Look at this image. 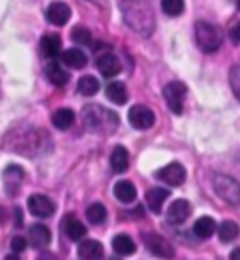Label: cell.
<instances>
[{"label": "cell", "instance_id": "1", "mask_svg": "<svg viewBox=\"0 0 240 260\" xmlns=\"http://www.w3.org/2000/svg\"><path fill=\"white\" fill-rule=\"evenodd\" d=\"M120 10H122V16H124V22L134 32H138L144 38L154 34L156 16H154V10H152L148 0H122Z\"/></svg>", "mask_w": 240, "mask_h": 260}, {"label": "cell", "instance_id": "2", "mask_svg": "<svg viewBox=\"0 0 240 260\" xmlns=\"http://www.w3.org/2000/svg\"><path fill=\"white\" fill-rule=\"evenodd\" d=\"M82 122L88 130L96 132H114L118 126V116L112 110H106L98 104H88L82 108Z\"/></svg>", "mask_w": 240, "mask_h": 260}, {"label": "cell", "instance_id": "3", "mask_svg": "<svg viewBox=\"0 0 240 260\" xmlns=\"http://www.w3.org/2000/svg\"><path fill=\"white\" fill-rule=\"evenodd\" d=\"M194 32H196L198 46L204 52H214V50L220 48V44H222V30H220V26H216L212 22H206V20H200V22H196Z\"/></svg>", "mask_w": 240, "mask_h": 260}, {"label": "cell", "instance_id": "4", "mask_svg": "<svg viewBox=\"0 0 240 260\" xmlns=\"http://www.w3.org/2000/svg\"><path fill=\"white\" fill-rule=\"evenodd\" d=\"M164 100L168 104L174 114H182L184 110V100H186V84L184 82H178V80H172L164 86Z\"/></svg>", "mask_w": 240, "mask_h": 260}, {"label": "cell", "instance_id": "5", "mask_svg": "<svg viewBox=\"0 0 240 260\" xmlns=\"http://www.w3.org/2000/svg\"><path fill=\"white\" fill-rule=\"evenodd\" d=\"M154 120H156L154 112L148 106H144V104H136V106H132L128 110V122H130V126H134L138 130L152 128Z\"/></svg>", "mask_w": 240, "mask_h": 260}, {"label": "cell", "instance_id": "6", "mask_svg": "<svg viewBox=\"0 0 240 260\" xmlns=\"http://www.w3.org/2000/svg\"><path fill=\"white\" fill-rule=\"evenodd\" d=\"M144 242H146L148 250H150L154 256L164 258V260L174 258V248H172V244L164 238V236L150 232V234H146V236H144Z\"/></svg>", "mask_w": 240, "mask_h": 260}, {"label": "cell", "instance_id": "7", "mask_svg": "<svg viewBox=\"0 0 240 260\" xmlns=\"http://www.w3.org/2000/svg\"><path fill=\"white\" fill-rule=\"evenodd\" d=\"M154 176L158 180L170 184V186H180L186 180V168L180 162H170L166 164V166H162V168H158Z\"/></svg>", "mask_w": 240, "mask_h": 260}, {"label": "cell", "instance_id": "8", "mask_svg": "<svg viewBox=\"0 0 240 260\" xmlns=\"http://www.w3.org/2000/svg\"><path fill=\"white\" fill-rule=\"evenodd\" d=\"M2 180H4V188H6V192L14 196L18 190H20L22 182H24V168L18 166V164H10V166H6L4 172H2Z\"/></svg>", "mask_w": 240, "mask_h": 260}, {"label": "cell", "instance_id": "9", "mask_svg": "<svg viewBox=\"0 0 240 260\" xmlns=\"http://www.w3.org/2000/svg\"><path fill=\"white\" fill-rule=\"evenodd\" d=\"M28 210H30V214L36 216V218H48V216L54 214L56 206H54V202L48 196L32 194L28 198Z\"/></svg>", "mask_w": 240, "mask_h": 260}, {"label": "cell", "instance_id": "10", "mask_svg": "<svg viewBox=\"0 0 240 260\" xmlns=\"http://www.w3.org/2000/svg\"><path fill=\"white\" fill-rule=\"evenodd\" d=\"M192 214V208H190V202L184 200V198H178L174 200L166 212V222L168 224H182L186 222V218Z\"/></svg>", "mask_w": 240, "mask_h": 260}, {"label": "cell", "instance_id": "11", "mask_svg": "<svg viewBox=\"0 0 240 260\" xmlns=\"http://www.w3.org/2000/svg\"><path fill=\"white\" fill-rule=\"evenodd\" d=\"M216 192L222 196L224 200L232 202V204H238V182L230 176H216Z\"/></svg>", "mask_w": 240, "mask_h": 260}, {"label": "cell", "instance_id": "12", "mask_svg": "<svg viewBox=\"0 0 240 260\" xmlns=\"http://www.w3.org/2000/svg\"><path fill=\"white\" fill-rule=\"evenodd\" d=\"M46 18L50 24L54 26H64L70 18V6L66 2H52L48 8H46Z\"/></svg>", "mask_w": 240, "mask_h": 260}, {"label": "cell", "instance_id": "13", "mask_svg": "<svg viewBox=\"0 0 240 260\" xmlns=\"http://www.w3.org/2000/svg\"><path fill=\"white\" fill-rule=\"evenodd\" d=\"M62 50V38L58 34H46L40 40V54L44 58H56Z\"/></svg>", "mask_w": 240, "mask_h": 260}, {"label": "cell", "instance_id": "14", "mask_svg": "<svg viewBox=\"0 0 240 260\" xmlns=\"http://www.w3.org/2000/svg\"><path fill=\"white\" fill-rule=\"evenodd\" d=\"M50 238H52V234H50V230L46 226H42V224L28 226V244L32 248H44V246H48Z\"/></svg>", "mask_w": 240, "mask_h": 260}, {"label": "cell", "instance_id": "15", "mask_svg": "<svg viewBox=\"0 0 240 260\" xmlns=\"http://www.w3.org/2000/svg\"><path fill=\"white\" fill-rule=\"evenodd\" d=\"M96 66H98V70H100V74L106 76V78H110V76H116L118 72H120V60L112 54V52H104L102 56H98L96 58Z\"/></svg>", "mask_w": 240, "mask_h": 260}, {"label": "cell", "instance_id": "16", "mask_svg": "<svg viewBox=\"0 0 240 260\" xmlns=\"http://www.w3.org/2000/svg\"><path fill=\"white\" fill-rule=\"evenodd\" d=\"M62 230H64V234L68 236L70 240H80V238L86 236V226L74 214H66L62 218Z\"/></svg>", "mask_w": 240, "mask_h": 260}, {"label": "cell", "instance_id": "17", "mask_svg": "<svg viewBox=\"0 0 240 260\" xmlns=\"http://www.w3.org/2000/svg\"><path fill=\"white\" fill-rule=\"evenodd\" d=\"M78 256L82 260H102V244L98 240H84L78 244Z\"/></svg>", "mask_w": 240, "mask_h": 260}, {"label": "cell", "instance_id": "18", "mask_svg": "<svg viewBox=\"0 0 240 260\" xmlns=\"http://www.w3.org/2000/svg\"><path fill=\"white\" fill-rule=\"evenodd\" d=\"M112 250L120 256H130L136 252V242L128 234H116L112 238Z\"/></svg>", "mask_w": 240, "mask_h": 260}, {"label": "cell", "instance_id": "19", "mask_svg": "<svg viewBox=\"0 0 240 260\" xmlns=\"http://www.w3.org/2000/svg\"><path fill=\"white\" fill-rule=\"evenodd\" d=\"M44 74H46V78H48L54 86H64L70 80L68 70H64L62 66L56 64V62H48V64L44 66Z\"/></svg>", "mask_w": 240, "mask_h": 260}, {"label": "cell", "instance_id": "20", "mask_svg": "<svg viewBox=\"0 0 240 260\" xmlns=\"http://www.w3.org/2000/svg\"><path fill=\"white\" fill-rule=\"evenodd\" d=\"M168 190L166 188H150L146 192V204L148 208L154 212V214H160L162 212V204L168 200Z\"/></svg>", "mask_w": 240, "mask_h": 260}, {"label": "cell", "instance_id": "21", "mask_svg": "<svg viewBox=\"0 0 240 260\" xmlns=\"http://www.w3.org/2000/svg\"><path fill=\"white\" fill-rule=\"evenodd\" d=\"M128 162H130V156H128V150L124 146H116L110 154V168L116 172V174H122L128 170Z\"/></svg>", "mask_w": 240, "mask_h": 260}, {"label": "cell", "instance_id": "22", "mask_svg": "<svg viewBox=\"0 0 240 260\" xmlns=\"http://www.w3.org/2000/svg\"><path fill=\"white\" fill-rule=\"evenodd\" d=\"M60 58H62V62L70 68H84L86 62H88V56L80 50V48H68V50H62L60 52Z\"/></svg>", "mask_w": 240, "mask_h": 260}, {"label": "cell", "instance_id": "23", "mask_svg": "<svg viewBox=\"0 0 240 260\" xmlns=\"http://www.w3.org/2000/svg\"><path fill=\"white\" fill-rule=\"evenodd\" d=\"M114 196H116L122 204H130V202L136 200V188H134V184L128 182V180H118V182L114 184Z\"/></svg>", "mask_w": 240, "mask_h": 260}, {"label": "cell", "instance_id": "24", "mask_svg": "<svg viewBox=\"0 0 240 260\" xmlns=\"http://www.w3.org/2000/svg\"><path fill=\"white\" fill-rule=\"evenodd\" d=\"M106 96L110 98L114 104H126L128 102V90L122 82H108L106 84Z\"/></svg>", "mask_w": 240, "mask_h": 260}, {"label": "cell", "instance_id": "25", "mask_svg": "<svg viewBox=\"0 0 240 260\" xmlns=\"http://www.w3.org/2000/svg\"><path fill=\"white\" fill-rule=\"evenodd\" d=\"M194 234H196V238H200V240H206V238H210L214 232H216V222H214V218H210V216H202V218H198L196 222H194Z\"/></svg>", "mask_w": 240, "mask_h": 260}, {"label": "cell", "instance_id": "26", "mask_svg": "<svg viewBox=\"0 0 240 260\" xmlns=\"http://www.w3.org/2000/svg\"><path fill=\"white\" fill-rule=\"evenodd\" d=\"M74 122V110L70 108H58L52 112V124L58 130H68Z\"/></svg>", "mask_w": 240, "mask_h": 260}, {"label": "cell", "instance_id": "27", "mask_svg": "<svg viewBox=\"0 0 240 260\" xmlns=\"http://www.w3.org/2000/svg\"><path fill=\"white\" fill-rule=\"evenodd\" d=\"M98 88H100V82H98V78H94V76H82L80 80H78V92L82 94V96H94L96 92H98Z\"/></svg>", "mask_w": 240, "mask_h": 260}, {"label": "cell", "instance_id": "28", "mask_svg": "<svg viewBox=\"0 0 240 260\" xmlns=\"http://www.w3.org/2000/svg\"><path fill=\"white\" fill-rule=\"evenodd\" d=\"M86 218L90 224H102L106 220V208H104L100 202H94L86 208Z\"/></svg>", "mask_w": 240, "mask_h": 260}, {"label": "cell", "instance_id": "29", "mask_svg": "<svg viewBox=\"0 0 240 260\" xmlns=\"http://www.w3.org/2000/svg\"><path fill=\"white\" fill-rule=\"evenodd\" d=\"M236 236H238V224H236V222L226 220V222H222V224L218 226V238H220L222 242H232Z\"/></svg>", "mask_w": 240, "mask_h": 260}, {"label": "cell", "instance_id": "30", "mask_svg": "<svg viewBox=\"0 0 240 260\" xmlns=\"http://www.w3.org/2000/svg\"><path fill=\"white\" fill-rule=\"evenodd\" d=\"M162 12L168 16H180L184 12V0H162Z\"/></svg>", "mask_w": 240, "mask_h": 260}, {"label": "cell", "instance_id": "31", "mask_svg": "<svg viewBox=\"0 0 240 260\" xmlns=\"http://www.w3.org/2000/svg\"><path fill=\"white\" fill-rule=\"evenodd\" d=\"M70 36H72L74 42H78V44H82V46H86V44L92 42V32H90L86 26H74Z\"/></svg>", "mask_w": 240, "mask_h": 260}, {"label": "cell", "instance_id": "32", "mask_svg": "<svg viewBox=\"0 0 240 260\" xmlns=\"http://www.w3.org/2000/svg\"><path fill=\"white\" fill-rule=\"evenodd\" d=\"M10 244H12V250H14L16 254H20L22 250H26V246H28V242H26V238H22V236H14Z\"/></svg>", "mask_w": 240, "mask_h": 260}, {"label": "cell", "instance_id": "33", "mask_svg": "<svg viewBox=\"0 0 240 260\" xmlns=\"http://www.w3.org/2000/svg\"><path fill=\"white\" fill-rule=\"evenodd\" d=\"M238 64L232 66V70H230V80H232V88H234V94L240 96V90H238Z\"/></svg>", "mask_w": 240, "mask_h": 260}, {"label": "cell", "instance_id": "34", "mask_svg": "<svg viewBox=\"0 0 240 260\" xmlns=\"http://www.w3.org/2000/svg\"><path fill=\"white\" fill-rule=\"evenodd\" d=\"M14 224H16V228L24 226L22 224V210L20 208H14Z\"/></svg>", "mask_w": 240, "mask_h": 260}, {"label": "cell", "instance_id": "35", "mask_svg": "<svg viewBox=\"0 0 240 260\" xmlns=\"http://www.w3.org/2000/svg\"><path fill=\"white\" fill-rule=\"evenodd\" d=\"M230 40H232L234 44H238V24H234V28L230 30Z\"/></svg>", "mask_w": 240, "mask_h": 260}, {"label": "cell", "instance_id": "36", "mask_svg": "<svg viewBox=\"0 0 240 260\" xmlns=\"http://www.w3.org/2000/svg\"><path fill=\"white\" fill-rule=\"evenodd\" d=\"M38 260H56V256L52 252H42V256H38Z\"/></svg>", "mask_w": 240, "mask_h": 260}, {"label": "cell", "instance_id": "37", "mask_svg": "<svg viewBox=\"0 0 240 260\" xmlns=\"http://www.w3.org/2000/svg\"><path fill=\"white\" fill-rule=\"evenodd\" d=\"M238 256H240V248H234L232 254H230V260H238Z\"/></svg>", "mask_w": 240, "mask_h": 260}, {"label": "cell", "instance_id": "38", "mask_svg": "<svg viewBox=\"0 0 240 260\" xmlns=\"http://www.w3.org/2000/svg\"><path fill=\"white\" fill-rule=\"evenodd\" d=\"M4 260H20V258H18V254L14 252V254H8V256H6Z\"/></svg>", "mask_w": 240, "mask_h": 260}, {"label": "cell", "instance_id": "39", "mask_svg": "<svg viewBox=\"0 0 240 260\" xmlns=\"http://www.w3.org/2000/svg\"><path fill=\"white\" fill-rule=\"evenodd\" d=\"M90 2H96V4H102L104 0H90Z\"/></svg>", "mask_w": 240, "mask_h": 260}, {"label": "cell", "instance_id": "40", "mask_svg": "<svg viewBox=\"0 0 240 260\" xmlns=\"http://www.w3.org/2000/svg\"><path fill=\"white\" fill-rule=\"evenodd\" d=\"M0 222H2V208H0Z\"/></svg>", "mask_w": 240, "mask_h": 260}, {"label": "cell", "instance_id": "41", "mask_svg": "<svg viewBox=\"0 0 240 260\" xmlns=\"http://www.w3.org/2000/svg\"><path fill=\"white\" fill-rule=\"evenodd\" d=\"M108 260H120V258H108Z\"/></svg>", "mask_w": 240, "mask_h": 260}]
</instances>
